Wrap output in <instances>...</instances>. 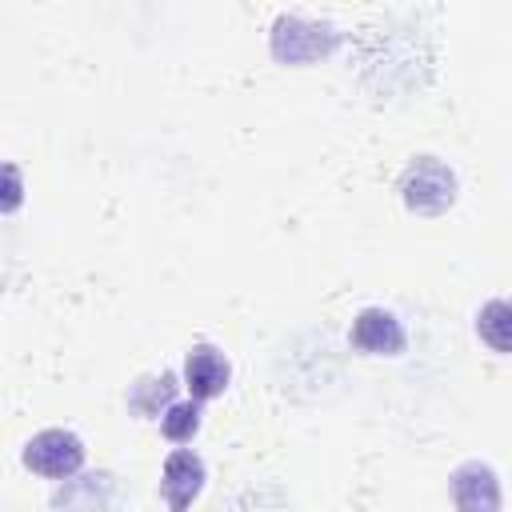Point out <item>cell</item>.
Masks as SVG:
<instances>
[{"mask_svg":"<svg viewBox=\"0 0 512 512\" xmlns=\"http://www.w3.org/2000/svg\"><path fill=\"white\" fill-rule=\"evenodd\" d=\"M352 348H360L364 356H400L408 348V332L400 324V316L392 308H360L356 320H352V332H348Z\"/></svg>","mask_w":512,"mask_h":512,"instance_id":"cell-4","label":"cell"},{"mask_svg":"<svg viewBox=\"0 0 512 512\" xmlns=\"http://www.w3.org/2000/svg\"><path fill=\"white\" fill-rule=\"evenodd\" d=\"M476 336L500 352V356H512V300L508 296H496V300H484L480 312H476Z\"/></svg>","mask_w":512,"mask_h":512,"instance_id":"cell-9","label":"cell"},{"mask_svg":"<svg viewBox=\"0 0 512 512\" xmlns=\"http://www.w3.org/2000/svg\"><path fill=\"white\" fill-rule=\"evenodd\" d=\"M24 468L44 476V480H72L84 468V440L68 428H40L24 452H20Z\"/></svg>","mask_w":512,"mask_h":512,"instance_id":"cell-2","label":"cell"},{"mask_svg":"<svg viewBox=\"0 0 512 512\" xmlns=\"http://www.w3.org/2000/svg\"><path fill=\"white\" fill-rule=\"evenodd\" d=\"M204 480H208V468H204L200 452H192V448L168 452V460H164V468H160V496H164V508H168V512H188L192 500L204 492Z\"/></svg>","mask_w":512,"mask_h":512,"instance_id":"cell-5","label":"cell"},{"mask_svg":"<svg viewBox=\"0 0 512 512\" xmlns=\"http://www.w3.org/2000/svg\"><path fill=\"white\" fill-rule=\"evenodd\" d=\"M280 24L292 28V36L280 32V28H272V56L284 60V64H292L296 44H304V56H300V60H312V56L332 52V44L340 40V32H332L328 24H308V20H300V16H280Z\"/></svg>","mask_w":512,"mask_h":512,"instance_id":"cell-7","label":"cell"},{"mask_svg":"<svg viewBox=\"0 0 512 512\" xmlns=\"http://www.w3.org/2000/svg\"><path fill=\"white\" fill-rule=\"evenodd\" d=\"M176 404V376L172 372H156V376H140L128 388V408L144 420H160L168 408Z\"/></svg>","mask_w":512,"mask_h":512,"instance_id":"cell-8","label":"cell"},{"mask_svg":"<svg viewBox=\"0 0 512 512\" xmlns=\"http://www.w3.org/2000/svg\"><path fill=\"white\" fill-rule=\"evenodd\" d=\"M232 380V364L216 344H192L184 356V388L192 392V400H216L224 396Z\"/></svg>","mask_w":512,"mask_h":512,"instance_id":"cell-6","label":"cell"},{"mask_svg":"<svg viewBox=\"0 0 512 512\" xmlns=\"http://www.w3.org/2000/svg\"><path fill=\"white\" fill-rule=\"evenodd\" d=\"M448 492L456 512H504L500 476L488 460H460L448 476Z\"/></svg>","mask_w":512,"mask_h":512,"instance_id":"cell-3","label":"cell"},{"mask_svg":"<svg viewBox=\"0 0 512 512\" xmlns=\"http://www.w3.org/2000/svg\"><path fill=\"white\" fill-rule=\"evenodd\" d=\"M160 432L172 444H188L200 432V400H176L164 416H160Z\"/></svg>","mask_w":512,"mask_h":512,"instance_id":"cell-10","label":"cell"},{"mask_svg":"<svg viewBox=\"0 0 512 512\" xmlns=\"http://www.w3.org/2000/svg\"><path fill=\"white\" fill-rule=\"evenodd\" d=\"M400 196L404 208L416 216H440L456 200V172L436 156H416L400 172Z\"/></svg>","mask_w":512,"mask_h":512,"instance_id":"cell-1","label":"cell"}]
</instances>
